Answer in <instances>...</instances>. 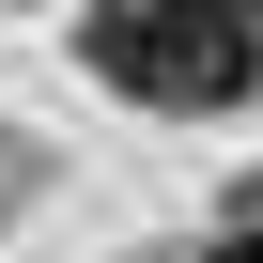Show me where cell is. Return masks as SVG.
Masks as SVG:
<instances>
[{"mask_svg":"<svg viewBox=\"0 0 263 263\" xmlns=\"http://www.w3.org/2000/svg\"><path fill=\"white\" fill-rule=\"evenodd\" d=\"M217 263H263V171H248V186L217 201Z\"/></svg>","mask_w":263,"mask_h":263,"instance_id":"7a4b0ae2","label":"cell"},{"mask_svg":"<svg viewBox=\"0 0 263 263\" xmlns=\"http://www.w3.org/2000/svg\"><path fill=\"white\" fill-rule=\"evenodd\" d=\"M93 78L140 108H232L263 78V31L232 0H93Z\"/></svg>","mask_w":263,"mask_h":263,"instance_id":"6da1fadb","label":"cell"}]
</instances>
